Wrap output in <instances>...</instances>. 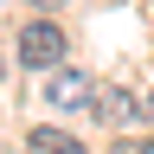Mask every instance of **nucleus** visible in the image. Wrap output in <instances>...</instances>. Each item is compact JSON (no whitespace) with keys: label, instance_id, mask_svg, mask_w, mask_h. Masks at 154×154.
<instances>
[{"label":"nucleus","instance_id":"f257e3e1","mask_svg":"<svg viewBox=\"0 0 154 154\" xmlns=\"http://www.w3.org/2000/svg\"><path fill=\"white\" fill-rule=\"evenodd\" d=\"M58 58H64V32H58L51 19H32V26L19 32V64H32V71H51Z\"/></svg>","mask_w":154,"mask_h":154},{"label":"nucleus","instance_id":"f03ea898","mask_svg":"<svg viewBox=\"0 0 154 154\" xmlns=\"http://www.w3.org/2000/svg\"><path fill=\"white\" fill-rule=\"evenodd\" d=\"M90 96H96V90H90L84 71H58L51 84H45V103H51V109H84Z\"/></svg>","mask_w":154,"mask_h":154}]
</instances>
